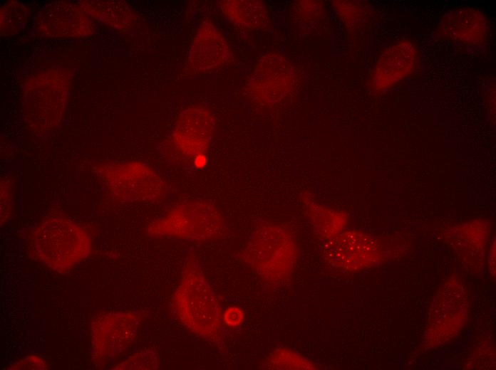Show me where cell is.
I'll return each instance as SVG.
<instances>
[{
	"label": "cell",
	"mask_w": 496,
	"mask_h": 370,
	"mask_svg": "<svg viewBox=\"0 0 496 370\" xmlns=\"http://www.w3.org/2000/svg\"><path fill=\"white\" fill-rule=\"evenodd\" d=\"M467 311L464 286L455 279L445 282L431 303L423 344L432 348L454 338L465 324Z\"/></svg>",
	"instance_id": "8"
},
{
	"label": "cell",
	"mask_w": 496,
	"mask_h": 370,
	"mask_svg": "<svg viewBox=\"0 0 496 370\" xmlns=\"http://www.w3.org/2000/svg\"><path fill=\"white\" fill-rule=\"evenodd\" d=\"M13 189L9 179L1 180V224L5 223L12 213Z\"/></svg>",
	"instance_id": "24"
},
{
	"label": "cell",
	"mask_w": 496,
	"mask_h": 370,
	"mask_svg": "<svg viewBox=\"0 0 496 370\" xmlns=\"http://www.w3.org/2000/svg\"><path fill=\"white\" fill-rule=\"evenodd\" d=\"M233 53L220 31L210 21L199 26L187 55V65L193 73H202L228 63Z\"/></svg>",
	"instance_id": "13"
},
{
	"label": "cell",
	"mask_w": 496,
	"mask_h": 370,
	"mask_svg": "<svg viewBox=\"0 0 496 370\" xmlns=\"http://www.w3.org/2000/svg\"><path fill=\"white\" fill-rule=\"evenodd\" d=\"M222 319L225 326L238 329L244 321V311L237 306L229 307L223 312Z\"/></svg>",
	"instance_id": "25"
},
{
	"label": "cell",
	"mask_w": 496,
	"mask_h": 370,
	"mask_svg": "<svg viewBox=\"0 0 496 370\" xmlns=\"http://www.w3.org/2000/svg\"><path fill=\"white\" fill-rule=\"evenodd\" d=\"M215 120L206 107L199 106L182 110L170 132V148L177 162L192 169L195 158L206 154L212 141Z\"/></svg>",
	"instance_id": "10"
},
{
	"label": "cell",
	"mask_w": 496,
	"mask_h": 370,
	"mask_svg": "<svg viewBox=\"0 0 496 370\" xmlns=\"http://www.w3.org/2000/svg\"><path fill=\"white\" fill-rule=\"evenodd\" d=\"M79 4L92 18L120 31L133 26L136 16L123 1H84Z\"/></svg>",
	"instance_id": "17"
},
{
	"label": "cell",
	"mask_w": 496,
	"mask_h": 370,
	"mask_svg": "<svg viewBox=\"0 0 496 370\" xmlns=\"http://www.w3.org/2000/svg\"><path fill=\"white\" fill-rule=\"evenodd\" d=\"M459 233V236H453L459 242L465 246V250H479L483 248L487 238L488 237V226L480 223L470 222L459 226V229L455 230Z\"/></svg>",
	"instance_id": "22"
},
{
	"label": "cell",
	"mask_w": 496,
	"mask_h": 370,
	"mask_svg": "<svg viewBox=\"0 0 496 370\" xmlns=\"http://www.w3.org/2000/svg\"><path fill=\"white\" fill-rule=\"evenodd\" d=\"M238 258L264 282L282 286L291 280L299 248L294 236L285 227L262 223L252 232Z\"/></svg>",
	"instance_id": "2"
},
{
	"label": "cell",
	"mask_w": 496,
	"mask_h": 370,
	"mask_svg": "<svg viewBox=\"0 0 496 370\" xmlns=\"http://www.w3.org/2000/svg\"><path fill=\"white\" fill-rule=\"evenodd\" d=\"M227 231L221 211L203 201L172 204L147 226V232L153 238L190 242L219 239Z\"/></svg>",
	"instance_id": "3"
},
{
	"label": "cell",
	"mask_w": 496,
	"mask_h": 370,
	"mask_svg": "<svg viewBox=\"0 0 496 370\" xmlns=\"http://www.w3.org/2000/svg\"><path fill=\"white\" fill-rule=\"evenodd\" d=\"M69 80L61 69L36 73L25 83L22 112L29 127L36 132L53 130L61 122L68 99Z\"/></svg>",
	"instance_id": "5"
},
{
	"label": "cell",
	"mask_w": 496,
	"mask_h": 370,
	"mask_svg": "<svg viewBox=\"0 0 496 370\" xmlns=\"http://www.w3.org/2000/svg\"><path fill=\"white\" fill-rule=\"evenodd\" d=\"M218 4L228 21L241 28L261 29L269 24V11L261 1L226 0Z\"/></svg>",
	"instance_id": "16"
},
{
	"label": "cell",
	"mask_w": 496,
	"mask_h": 370,
	"mask_svg": "<svg viewBox=\"0 0 496 370\" xmlns=\"http://www.w3.org/2000/svg\"><path fill=\"white\" fill-rule=\"evenodd\" d=\"M140 316L115 312L98 316L91 328V357L100 366L123 352L138 332Z\"/></svg>",
	"instance_id": "11"
},
{
	"label": "cell",
	"mask_w": 496,
	"mask_h": 370,
	"mask_svg": "<svg viewBox=\"0 0 496 370\" xmlns=\"http://www.w3.org/2000/svg\"><path fill=\"white\" fill-rule=\"evenodd\" d=\"M324 12L325 6L321 1H296L291 8L294 21L309 30L322 21Z\"/></svg>",
	"instance_id": "20"
},
{
	"label": "cell",
	"mask_w": 496,
	"mask_h": 370,
	"mask_svg": "<svg viewBox=\"0 0 496 370\" xmlns=\"http://www.w3.org/2000/svg\"><path fill=\"white\" fill-rule=\"evenodd\" d=\"M442 32L449 38L464 43H482L487 33L485 16L472 9H461L447 14L440 25Z\"/></svg>",
	"instance_id": "15"
},
{
	"label": "cell",
	"mask_w": 496,
	"mask_h": 370,
	"mask_svg": "<svg viewBox=\"0 0 496 370\" xmlns=\"http://www.w3.org/2000/svg\"><path fill=\"white\" fill-rule=\"evenodd\" d=\"M27 14V8L21 2L5 3L1 9V34L11 36L17 33L26 23Z\"/></svg>",
	"instance_id": "21"
},
{
	"label": "cell",
	"mask_w": 496,
	"mask_h": 370,
	"mask_svg": "<svg viewBox=\"0 0 496 370\" xmlns=\"http://www.w3.org/2000/svg\"><path fill=\"white\" fill-rule=\"evenodd\" d=\"M46 363L42 359L35 355H31L11 365L9 369H46Z\"/></svg>",
	"instance_id": "26"
},
{
	"label": "cell",
	"mask_w": 496,
	"mask_h": 370,
	"mask_svg": "<svg viewBox=\"0 0 496 370\" xmlns=\"http://www.w3.org/2000/svg\"><path fill=\"white\" fill-rule=\"evenodd\" d=\"M171 305L175 318L190 332L210 343L223 344V311L192 252L186 255Z\"/></svg>",
	"instance_id": "1"
},
{
	"label": "cell",
	"mask_w": 496,
	"mask_h": 370,
	"mask_svg": "<svg viewBox=\"0 0 496 370\" xmlns=\"http://www.w3.org/2000/svg\"><path fill=\"white\" fill-rule=\"evenodd\" d=\"M95 169L105 191L120 201L154 203L164 198L167 192L161 176L141 162H106Z\"/></svg>",
	"instance_id": "6"
},
{
	"label": "cell",
	"mask_w": 496,
	"mask_h": 370,
	"mask_svg": "<svg viewBox=\"0 0 496 370\" xmlns=\"http://www.w3.org/2000/svg\"><path fill=\"white\" fill-rule=\"evenodd\" d=\"M32 235L37 259L58 273L69 271L91 253V239L88 232L65 216H51L43 219Z\"/></svg>",
	"instance_id": "4"
},
{
	"label": "cell",
	"mask_w": 496,
	"mask_h": 370,
	"mask_svg": "<svg viewBox=\"0 0 496 370\" xmlns=\"http://www.w3.org/2000/svg\"><path fill=\"white\" fill-rule=\"evenodd\" d=\"M207 164V157L206 154H200L193 161V170H200L204 169Z\"/></svg>",
	"instance_id": "27"
},
{
	"label": "cell",
	"mask_w": 496,
	"mask_h": 370,
	"mask_svg": "<svg viewBox=\"0 0 496 370\" xmlns=\"http://www.w3.org/2000/svg\"><path fill=\"white\" fill-rule=\"evenodd\" d=\"M304 202L312 231L320 241L333 238L346 229L348 219L343 212L314 201L307 199Z\"/></svg>",
	"instance_id": "18"
},
{
	"label": "cell",
	"mask_w": 496,
	"mask_h": 370,
	"mask_svg": "<svg viewBox=\"0 0 496 370\" xmlns=\"http://www.w3.org/2000/svg\"><path fill=\"white\" fill-rule=\"evenodd\" d=\"M158 367V359L154 351L144 349L127 358L111 369H157Z\"/></svg>",
	"instance_id": "23"
},
{
	"label": "cell",
	"mask_w": 496,
	"mask_h": 370,
	"mask_svg": "<svg viewBox=\"0 0 496 370\" xmlns=\"http://www.w3.org/2000/svg\"><path fill=\"white\" fill-rule=\"evenodd\" d=\"M296 68L283 55L268 53L254 65L245 85L249 100L261 107H273L291 100L297 92Z\"/></svg>",
	"instance_id": "7"
},
{
	"label": "cell",
	"mask_w": 496,
	"mask_h": 370,
	"mask_svg": "<svg viewBox=\"0 0 496 370\" xmlns=\"http://www.w3.org/2000/svg\"><path fill=\"white\" fill-rule=\"evenodd\" d=\"M489 264L490 268V271L492 275L495 276V241L492 243L489 255Z\"/></svg>",
	"instance_id": "28"
},
{
	"label": "cell",
	"mask_w": 496,
	"mask_h": 370,
	"mask_svg": "<svg viewBox=\"0 0 496 370\" xmlns=\"http://www.w3.org/2000/svg\"><path fill=\"white\" fill-rule=\"evenodd\" d=\"M320 257L337 271L358 272L378 265L383 258V245L376 238L355 230H343L321 240Z\"/></svg>",
	"instance_id": "9"
},
{
	"label": "cell",
	"mask_w": 496,
	"mask_h": 370,
	"mask_svg": "<svg viewBox=\"0 0 496 370\" xmlns=\"http://www.w3.org/2000/svg\"><path fill=\"white\" fill-rule=\"evenodd\" d=\"M416 60L412 43L401 42L388 48L378 60L369 78V88L381 92L410 74Z\"/></svg>",
	"instance_id": "14"
},
{
	"label": "cell",
	"mask_w": 496,
	"mask_h": 370,
	"mask_svg": "<svg viewBox=\"0 0 496 370\" xmlns=\"http://www.w3.org/2000/svg\"><path fill=\"white\" fill-rule=\"evenodd\" d=\"M262 368L268 369H316V366L299 353L284 347L274 349L267 357Z\"/></svg>",
	"instance_id": "19"
},
{
	"label": "cell",
	"mask_w": 496,
	"mask_h": 370,
	"mask_svg": "<svg viewBox=\"0 0 496 370\" xmlns=\"http://www.w3.org/2000/svg\"><path fill=\"white\" fill-rule=\"evenodd\" d=\"M39 31L53 38H77L91 34L95 23L79 4L56 1L48 4L41 11Z\"/></svg>",
	"instance_id": "12"
}]
</instances>
